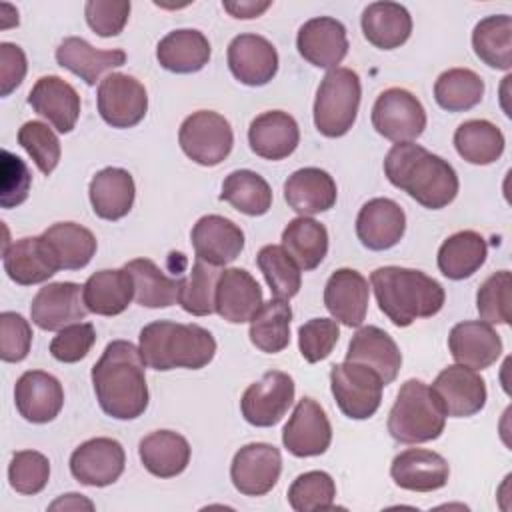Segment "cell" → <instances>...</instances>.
<instances>
[{"label": "cell", "mask_w": 512, "mask_h": 512, "mask_svg": "<svg viewBox=\"0 0 512 512\" xmlns=\"http://www.w3.org/2000/svg\"><path fill=\"white\" fill-rule=\"evenodd\" d=\"M140 350L128 340L110 342L92 366L100 408L116 420H134L148 408V386Z\"/></svg>", "instance_id": "6da1fadb"}, {"label": "cell", "mask_w": 512, "mask_h": 512, "mask_svg": "<svg viewBox=\"0 0 512 512\" xmlns=\"http://www.w3.org/2000/svg\"><path fill=\"white\" fill-rule=\"evenodd\" d=\"M384 174L392 186L430 210L448 206L458 194V176L448 160L414 142H398L388 150Z\"/></svg>", "instance_id": "7a4b0ae2"}, {"label": "cell", "mask_w": 512, "mask_h": 512, "mask_svg": "<svg viewBox=\"0 0 512 512\" xmlns=\"http://www.w3.org/2000/svg\"><path fill=\"white\" fill-rule=\"evenodd\" d=\"M370 284L380 310L400 328L410 326L418 318L438 314L446 300L442 284L414 268H376L370 274Z\"/></svg>", "instance_id": "3957f363"}, {"label": "cell", "mask_w": 512, "mask_h": 512, "mask_svg": "<svg viewBox=\"0 0 512 512\" xmlns=\"http://www.w3.org/2000/svg\"><path fill=\"white\" fill-rule=\"evenodd\" d=\"M140 356L148 368H204L216 354L214 336L198 324L156 320L140 330Z\"/></svg>", "instance_id": "277c9868"}, {"label": "cell", "mask_w": 512, "mask_h": 512, "mask_svg": "<svg viewBox=\"0 0 512 512\" xmlns=\"http://www.w3.org/2000/svg\"><path fill=\"white\" fill-rule=\"evenodd\" d=\"M446 426V414L434 392L422 380H406L400 386L388 414V432L402 444H422L436 440Z\"/></svg>", "instance_id": "5b68a950"}, {"label": "cell", "mask_w": 512, "mask_h": 512, "mask_svg": "<svg viewBox=\"0 0 512 512\" xmlns=\"http://www.w3.org/2000/svg\"><path fill=\"white\" fill-rule=\"evenodd\" d=\"M360 96V78L354 70H328L314 100V124L318 132L328 138L344 136L356 122Z\"/></svg>", "instance_id": "8992f818"}, {"label": "cell", "mask_w": 512, "mask_h": 512, "mask_svg": "<svg viewBox=\"0 0 512 512\" xmlns=\"http://www.w3.org/2000/svg\"><path fill=\"white\" fill-rule=\"evenodd\" d=\"M330 388L344 416L366 420L380 408L384 382L372 368L346 360L332 366Z\"/></svg>", "instance_id": "52a82bcc"}, {"label": "cell", "mask_w": 512, "mask_h": 512, "mask_svg": "<svg viewBox=\"0 0 512 512\" xmlns=\"http://www.w3.org/2000/svg\"><path fill=\"white\" fill-rule=\"evenodd\" d=\"M182 152L200 166H218L228 158L234 144L230 122L212 110L190 114L178 132Z\"/></svg>", "instance_id": "ba28073f"}, {"label": "cell", "mask_w": 512, "mask_h": 512, "mask_svg": "<svg viewBox=\"0 0 512 512\" xmlns=\"http://www.w3.org/2000/svg\"><path fill=\"white\" fill-rule=\"evenodd\" d=\"M374 130L392 142H414L426 128L420 100L404 88L384 90L372 106Z\"/></svg>", "instance_id": "9c48e42d"}, {"label": "cell", "mask_w": 512, "mask_h": 512, "mask_svg": "<svg viewBox=\"0 0 512 512\" xmlns=\"http://www.w3.org/2000/svg\"><path fill=\"white\" fill-rule=\"evenodd\" d=\"M294 380L280 370L266 372L258 382L250 384L240 400L242 416L248 424L268 428L278 424L294 402Z\"/></svg>", "instance_id": "30bf717a"}, {"label": "cell", "mask_w": 512, "mask_h": 512, "mask_svg": "<svg viewBox=\"0 0 512 512\" xmlns=\"http://www.w3.org/2000/svg\"><path fill=\"white\" fill-rule=\"evenodd\" d=\"M98 112L112 128L136 126L148 110V94L140 80L128 74H108L98 84Z\"/></svg>", "instance_id": "8fae6325"}, {"label": "cell", "mask_w": 512, "mask_h": 512, "mask_svg": "<svg viewBox=\"0 0 512 512\" xmlns=\"http://www.w3.org/2000/svg\"><path fill=\"white\" fill-rule=\"evenodd\" d=\"M440 408L450 418H468L478 414L486 404L484 378L462 364L444 368L430 386Z\"/></svg>", "instance_id": "7c38bea8"}, {"label": "cell", "mask_w": 512, "mask_h": 512, "mask_svg": "<svg viewBox=\"0 0 512 512\" xmlns=\"http://www.w3.org/2000/svg\"><path fill=\"white\" fill-rule=\"evenodd\" d=\"M282 472L280 450L266 442H252L242 446L230 466V478L234 488L244 496L268 494Z\"/></svg>", "instance_id": "4fadbf2b"}, {"label": "cell", "mask_w": 512, "mask_h": 512, "mask_svg": "<svg viewBox=\"0 0 512 512\" xmlns=\"http://www.w3.org/2000/svg\"><path fill=\"white\" fill-rule=\"evenodd\" d=\"M88 308L84 304V286L76 282H52L36 292L30 304L32 322L48 332L62 330L84 320Z\"/></svg>", "instance_id": "5bb4252c"}, {"label": "cell", "mask_w": 512, "mask_h": 512, "mask_svg": "<svg viewBox=\"0 0 512 512\" xmlns=\"http://www.w3.org/2000/svg\"><path fill=\"white\" fill-rule=\"evenodd\" d=\"M332 442V426L314 398H302L282 430L284 448L298 458L320 456Z\"/></svg>", "instance_id": "9a60e30c"}, {"label": "cell", "mask_w": 512, "mask_h": 512, "mask_svg": "<svg viewBox=\"0 0 512 512\" xmlns=\"http://www.w3.org/2000/svg\"><path fill=\"white\" fill-rule=\"evenodd\" d=\"M126 464L124 448L114 438H92L80 444L70 456V472L84 486L114 484Z\"/></svg>", "instance_id": "2e32d148"}, {"label": "cell", "mask_w": 512, "mask_h": 512, "mask_svg": "<svg viewBox=\"0 0 512 512\" xmlns=\"http://www.w3.org/2000/svg\"><path fill=\"white\" fill-rule=\"evenodd\" d=\"M2 256L8 278L20 286L46 282L60 270L58 258L42 234L26 236L4 246Z\"/></svg>", "instance_id": "e0dca14e"}, {"label": "cell", "mask_w": 512, "mask_h": 512, "mask_svg": "<svg viewBox=\"0 0 512 512\" xmlns=\"http://www.w3.org/2000/svg\"><path fill=\"white\" fill-rule=\"evenodd\" d=\"M296 46L300 56L312 66L334 70L348 54L346 28L330 16L312 18L300 26Z\"/></svg>", "instance_id": "ac0fdd59"}, {"label": "cell", "mask_w": 512, "mask_h": 512, "mask_svg": "<svg viewBox=\"0 0 512 512\" xmlns=\"http://www.w3.org/2000/svg\"><path fill=\"white\" fill-rule=\"evenodd\" d=\"M228 68L246 86H264L278 72V52L258 34H240L228 46Z\"/></svg>", "instance_id": "d6986e66"}, {"label": "cell", "mask_w": 512, "mask_h": 512, "mask_svg": "<svg viewBox=\"0 0 512 512\" xmlns=\"http://www.w3.org/2000/svg\"><path fill=\"white\" fill-rule=\"evenodd\" d=\"M14 402L20 416L32 424L52 422L64 404V390L58 378L42 370L24 372L14 386Z\"/></svg>", "instance_id": "ffe728a7"}, {"label": "cell", "mask_w": 512, "mask_h": 512, "mask_svg": "<svg viewBox=\"0 0 512 512\" xmlns=\"http://www.w3.org/2000/svg\"><path fill=\"white\" fill-rule=\"evenodd\" d=\"M406 230V214L390 198L368 200L356 218L358 240L368 250H388L396 246Z\"/></svg>", "instance_id": "44dd1931"}, {"label": "cell", "mask_w": 512, "mask_h": 512, "mask_svg": "<svg viewBox=\"0 0 512 512\" xmlns=\"http://www.w3.org/2000/svg\"><path fill=\"white\" fill-rule=\"evenodd\" d=\"M190 238L196 258L218 268L234 262L244 248V232L240 226L218 214L202 216L194 224Z\"/></svg>", "instance_id": "7402d4cb"}, {"label": "cell", "mask_w": 512, "mask_h": 512, "mask_svg": "<svg viewBox=\"0 0 512 512\" xmlns=\"http://www.w3.org/2000/svg\"><path fill=\"white\" fill-rule=\"evenodd\" d=\"M452 358L472 370L492 366L502 354V340L492 324L482 320L458 322L448 336Z\"/></svg>", "instance_id": "603a6c76"}, {"label": "cell", "mask_w": 512, "mask_h": 512, "mask_svg": "<svg viewBox=\"0 0 512 512\" xmlns=\"http://www.w3.org/2000/svg\"><path fill=\"white\" fill-rule=\"evenodd\" d=\"M262 288L254 276L244 268H226L216 284V312L232 322H250L262 306Z\"/></svg>", "instance_id": "cb8c5ba5"}, {"label": "cell", "mask_w": 512, "mask_h": 512, "mask_svg": "<svg viewBox=\"0 0 512 512\" xmlns=\"http://www.w3.org/2000/svg\"><path fill=\"white\" fill-rule=\"evenodd\" d=\"M368 296V280L358 270L340 268L326 282L324 306L336 322L356 328L366 318Z\"/></svg>", "instance_id": "d4e9b609"}, {"label": "cell", "mask_w": 512, "mask_h": 512, "mask_svg": "<svg viewBox=\"0 0 512 512\" xmlns=\"http://www.w3.org/2000/svg\"><path fill=\"white\" fill-rule=\"evenodd\" d=\"M28 104L62 134H68L80 116V96L60 76L38 78L28 94Z\"/></svg>", "instance_id": "484cf974"}, {"label": "cell", "mask_w": 512, "mask_h": 512, "mask_svg": "<svg viewBox=\"0 0 512 512\" xmlns=\"http://www.w3.org/2000/svg\"><path fill=\"white\" fill-rule=\"evenodd\" d=\"M390 476L404 490L434 492L446 486L450 468L448 462L438 452L424 448H408L392 460Z\"/></svg>", "instance_id": "4316f807"}, {"label": "cell", "mask_w": 512, "mask_h": 512, "mask_svg": "<svg viewBox=\"0 0 512 512\" xmlns=\"http://www.w3.org/2000/svg\"><path fill=\"white\" fill-rule=\"evenodd\" d=\"M346 360L372 368L382 378L384 386L396 380L402 366L400 348L392 336L378 326H362L352 336Z\"/></svg>", "instance_id": "83f0119b"}, {"label": "cell", "mask_w": 512, "mask_h": 512, "mask_svg": "<svg viewBox=\"0 0 512 512\" xmlns=\"http://www.w3.org/2000/svg\"><path fill=\"white\" fill-rule=\"evenodd\" d=\"M248 142L256 156L266 160H282L296 150L300 130L288 112L268 110L252 120L248 128Z\"/></svg>", "instance_id": "f1b7e54d"}, {"label": "cell", "mask_w": 512, "mask_h": 512, "mask_svg": "<svg viewBox=\"0 0 512 512\" xmlns=\"http://www.w3.org/2000/svg\"><path fill=\"white\" fill-rule=\"evenodd\" d=\"M336 182L320 168H300L284 182V200L300 216H314L336 204Z\"/></svg>", "instance_id": "f546056e"}, {"label": "cell", "mask_w": 512, "mask_h": 512, "mask_svg": "<svg viewBox=\"0 0 512 512\" xmlns=\"http://www.w3.org/2000/svg\"><path fill=\"white\" fill-rule=\"evenodd\" d=\"M88 194L92 210L98 218L110 222L120 220L132 210L136 196L134 178L124 168H104L90 180Z\"/></svg>", "instance_id": "4dcf8cb0"}, {"label": "cell", "mask_w": 512, "mask_h": 512, "mask_svg": "<svg viewBox=\"0 0 512 512\" xmlns=\"http://www.w3.org/2000/svg\"><path fill=\"white\" fill-rule=\"evenodd\" d=\"M56 62L80 76L88 86H94L98 78L112 68H118L126 62L124 50H96L84 38L68 36L56 48Z\"/></svg>", "instance_id": "1f68e13d"}, {"label": "cell", "mask_w": 512, "mask_h": 512, "mask_svg": "<svg viewBox=\"0 0 512 512\" xmlns=\"http://www.w3.org/2000/svg\"><path fill=\"white\" fill-rule=\"evenodd\" d=\"M158 64L176 74L202 70L210 60V42L200 30H172L156 46Z\"/></svg>", "instance_id": "d6a6232c"}, {"label": "cell", "mask_w": 512, "mask_h": 512, "mask_svg": "<svg viewBox=\"0 0 512 512\" xmlns=\"http://www.w3.org/2000/svg\"><path fill=\"white\" fill-rule=\"evenodd\" d=\"M362 32L366 40L382 50L402 46L412 32V16L398 2H372L362 12Z\"/></svg>", "instance_id": "836d02e7"}, {"label": "cell", "mask_w": 512, "mask_h": 512, "mask_svg": "<svg viewBox=\"0 0 512 512\" xmlns=\"http://www.w3.org/2000/svg\"><path fill=\"white\" fill-rule=\"evenodd\" d=\"M138 454L152 476L174 478L182 474L190 462V444L178 432L156 430L140 440Z\"/></svg>", "instance_id": "e575fe53"}, {"label": "cell", "mask_w": 512, "mask_h": 512, "mask_svg": "<svg viewBox=\"0 0 512 512\" xmlns=\"http://www.w3.org/2000/svg\"><path fill=\"white\" fill-rule=\"evenodd\" d=\"M134 298V282L126 268L94 272L84 282V304L98 316L122 314Z\"/></svg>", "instance_id": "d590c367"}, {"label": "cell", "mask_w": 512, "mask_h": 512, "mask_svg": "<svg viewBox=\"0 0 512 512\" xmlns=\"http://www.w3.org/2000/svg\"><path fill=\"white\" fill-rule=\"evenodd\" d=\"M486 256V240L474 230H460L442 242L438 250V268L450 280H464L480 270Z\"/></svg>", "instance_id": "8d00e7d4"}, {"label": "cell", "mask_w": 512, "mask_h": 512, "mask_svg": "<svg viewBox=\"0 0 512 512\" xmlns=\"http://www.w3.org/2000/svg\"><path fill=\"white\" fill-rule=\"evenodd\" d=\"M126 272L134 282V298L146 308H166L178 302L180 278L168 276L150 258H136L126 262Z\"/></svg>", "instance_id": "74e56055"}, {"label": "cell", "mask_w": 512, "mask_h": 512, "mask_svg": "<svg viewBox=\"0 0 512 512\" xmlns=\"http://www.w3.org/2000/svg\"><path fill=\"white\" fill-rule=\"evenodd\" d=\"M472 48L476 56L496 70L512 66V18L494 14L482 18L472 32Z\"/></svg>", "instance_id": "f35d334b"}, {"label": "cell", "mask_w": 512, "mask_h": 512, "mask_svg": "<svg viewBox=\"0 0 512 512\" xmlns=\"http://www.w3.org/2000/svg\"><path fill=\"white\" fill-rule=\"evenodd\" d=\"M282 246L300 270H314L328 252V232L320 222L308 216H298L284 228Z\"/></svg>", "instance_id": "ab89813d"}, {"label": "cell", "mask_w": 512, "mask_h": 512, "mask_svg": "<svg viewBox=\"0 0 512 512\" xmlns=\"http://www.w3.org/2000/svg\"><path fill=\"white\" fill-rule=\"evenodd\" d=\"M292 308L284 298H272L260 306L250 320V342L266 352L278 354L290 342Z\"/></svg>", "instance_id": "60d3db41"}, {"label": "cell", "mask_w": 512, "mask_h": 512, "mask_svg": "<svg viewBox=\"0 0 512 512\" xmlns=\"http://www.w3.org/2000/svg\"><path fill=\"white\" fill-rule=\"evenodd\" d=\"M42 236L64 270H80L96 254L94 234L76 222H56Z\"/></svg>", "instance_id": "b9f144b4"}, {"label": "cell", "mask_w": 512, "mask_h": 512, "mask_svg": "<svg viewBox=\"0 0 512 512\" xmlns=\"http://www.w3.org/2000/svg\"><path fill=\"white\" fill-rule=\"evenodd\" d=\"M504 134L488 120H466L454 132L456 152L470 164L486 166L504 152Z\"/></svg>", "instance_id": "7bdbcfd3"}, {"label": "cell", "mask_w": 512, "mask_h": 512, "mask_svg": "<svg viewBox=\"0 0 512 512\" xmlns=\"http://www.w3.org/2000/svg\"><path fill=\"white\" fill-rule=\"evenodd\" d=\"M220 200L246 216H262L272 206V190L268 182L252 170H234L222 182Z\"/></svg>", "instance_id": "ee69618b"}, {"label": "cell", "mask_w": 512, "mask_h": 512, "mask_svg": "<svg viewBox=\"0 0 512 512\" xmlns=\"http://www.w3.org/2000/svg\"><path fill=\"white\" fill-rule=\"evenodd\" d=\"M482 96L484 80L468 68H450L434 84V98L448 112H466L480 104Z\"/></svg>", "instance_id": "f6af8a7d"}, {"label": "cell", "mask_w": 512, "mask_h": 512, "mask_svg": "<svg viewBox=\"0 0 512 512\" xmlns=\"http://www.w3.org/2000/svg\"><path fill=\"white\" fill-rule=\"evenodd\" d=\"M220 268L212 266L200 258L192 264V270L180 278L178 304L194 316H208L216 312V284Z\"/></svg>", "instance_id": "bcb514c9"}, {"label": "cell", "mask_w": 512, "mask_h": 512, "mask_svg": "<svg viewBox=\"0 0 512 512\" xmlns=\"http://www.w3.org/2000/svg\"><path fill=\"white\" fill-rule=\"evenodd\" d=\"M256 264L276 298L290 300L298 294L302 284V272L294 258L284 250V246L268 244L260 248Z\"/></svg>", "instance_id": "7dc6e473"}, {"label": "cell", "mask_w": 512, "mask_h": 512, "mask_svg": "<svg viewBox=\"0 0 512 512\" xmlns=\"http://www.w3.org/2000/svg\"><path fill=\"white\" fill-rule=\"evenodd\" d=\"M336 496V484L330 474L312 470L300 474L288 488V502L296 512L332 510Z\"/></svg>", "instance_id": "c3c4849f"}, {"label": "cell", "mask_w": 512, "mask_h": 512, "mask_svg": "<svg viewBox=\"0 0 512 512\" xmlns=\"http://www.w3.org/2000/svg\"><path fill=\"white\" fill-rule=\"evenodd\" d=\"M512 276L500 270L486 278L476 294V308L482 322L510 324L512 318Z\"/></svg>", "instance_id": "681fc988"}, {"label": "cell", "mask_w": 512, "mask_h": 512, "mask_svg": "<svg viewBox=\"0 0 512 512\" xmlns=\"http://www.w3.org/2000/svg\"><path fill=\"white\" fill-rule=\"evenodd\" d=\"M18 144L30 154L42 174H52L60 162V140L48 124L30 120L18 130Z\"/></svg>", "instance_id": "f907efd6"}, {"label": "cell", "mask_w": 512, "mask_h": 512, "mask_svg": "<svg viewBox=\"0 0 512 512\" xmlns=\"http://www.w3.org/2000/svg\"><path fill=\"white\" fill-rule=\"evenodd\" d=\"M50 480V462L36 450H20L8 466V482L18 494H38Z\"/></svg>", "instance_id": "816d5d0a"}, {"label": "cell", "mask_w": 512, "mask_h": 512, "mask_svg": "<svg viewBox=\"0 0 512 512\" xmlns=\"http://www.w3.org/2000/svg\"><path fill=\"white\" fill-rule=\"evenodd\" d=\"M340 338V328L336 320L330 318H312L298 330L300 354L306 362L316 364L330 356Z\"/></svg>", "instance_id": "f5cc1de1"}, {"label": "cell", "mask_w": 512, "mask_h": 512, "mask_svg": "<svg viewBox=\"0 0 512 512\" xmlns=\"http://www.w3.org/2000/svg\"><path fill=\"white\" fill-rule=\"evenodd\" d=\"M32 176L28 166L16 154L2 150L0 162V206L14 208L28 198Z\"/></svg>", "instance_id": "db71d44e"}, {"label": "cell", "mask_w": 512, "mask_h": 512, "mask_svg": "<svg viewBox=\"0 0 512 512\" xmlns=\"http://www.w3.org/2000/svg\"><path fill=\"white\" fill-rule=\"evenodd\" d=\"M96 342V330L90 322L70 324L52 338L50 354L64 364L80 362Z\"/></svg>", "instance_id": "11a10c76"}, {"label": "cell", "mask_w": 512, "mask_h": 512, "mask_svg": "<svg viewBox=\"0 0 512 512\" xmlns=\"http://www.w3.org/2000/svg\"><path fill=\"white\" fill-rule=\"evenodd\" d=\"M88 26L102 38L118 36L130 16V2L124 0H88L84 6Z\"/></svg>", "instance_id": "9f6ffc18"}, {"label": "cell", "mask_w": 512, "mask_h": 512, "mask_svg": "<svg viewBox=\"0 0 512 512\" xmlns=\"http://www.w3.org/2000/svg\"><path fill=\"white\" fill-rule=\"evenodd\" d=\"M32 346V328L16 312L0 314V358L4 362H22Z\"/></svg>", "instance_id": "6f0895ef"}, {"label": "cell", "mask_w": 512, "mask_h": 512, "mask_svg": "<svg viewBox=\"0 0 512 512\" xmlns=\"http://www.w3.org/2000/svg\"><path fill=\"white\" fill-rule=\"evenodd\" d=\"M26 54L12 42L0 44V96L16 90L26 76Z\"/></svg>", "instance_id": "680465c9"}, {"label": "cell", "mask_w": 512, "mask_h": 512, "mask_svg": "<svg viewBox=\"0 0 512 512\" xmlns=\"http://www.w3.org/2000/svg\"><path fill=\"white\" fill-rule=\"evenodd\" d=\"M224 10L234 18H258L264 10L272 6V2H256V0H236V2H222Z\"/></svg>", "instance_id": "91938a15"}, {"label": "cell", "mask_w": 512, "mask_h": 512, "mask_svg": "<svg viewBox=\"0 0 512 512\" xmlns=\"http://www.w3.org/2000/svg\"><path fill=\"white\" fill-rule=\"evenodd\" d=\"M58 508H64V510H80V508H88L92 510L94 504L86 498H82L80 494H66L64 498H58L56 502L50 504V510H58Z\"/></svg>", "instance_id": "94428289"}, {"label": "cell", "mask_w": 512, "mask_h": 512, "mask_svg": "<svg viewBox=\"0 0 512 512\" xmlns=\"http://www.w3.org/2000/svg\"><path fill=\"white\" fill-rule=\"evenodd\" d=\"M8 14L2 16V22H0V28H10V26H18V10H14L10 4H4Z\"/></svg>", "instance_id": "6125c7cd"}]
</instances>
